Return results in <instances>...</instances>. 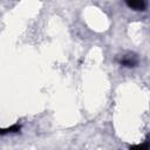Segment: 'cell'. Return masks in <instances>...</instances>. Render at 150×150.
<instances>
[{
	"label": "cell",
	"mask_w": 150,
	"mask_h": 150,
	"mask_svg": "<svg viewBox=\"0 0 150 150\" xmlns=\"http://www.w3.org/2000/svg\"><path fill=\"white\" fill-rule=\"evenodd\" d=\"M120 63L127 68H134L138 64V60L132 55H125L120 60Z\"/></svg>",
	"instance_id": "1"
},
{
	"label": "cell",
	"mask_w": 150,
	"mask_h": 150,
	"mask_svg": "<svg viewBox=\"0 0 150 150\" xmlns=\"http://www.w3.org/2000/svg\"><path fill=\"white\" fill-rule=\"evenodd\" d=\"M125 5L129 8L134 9V11H141V12H143L146 8V2L143 1V0H141V1L139 0L138 1H125Z\"/></svg>",
	"instance_id": "2"
},
{
	"label": "cell",
	"mask_w": 150,
	"mask_h": 150,
	"mask_svg": "<svg viewBox=\"0 0 150 150\" xmlns=\"http://www.w3.org/2000/svg\"><path fill=\"white\" fill-rule=\"evenodd\" d=\"M21 130V127L19 124H13L8 128H0V135H7V134H13V132H19Z\"/></svg>",
	"instance_id": "3"
},
{
	"label": "cell",
	"mask_w": 150,
	"mask_h": 150,
	"mask_svg": "<svg viewBox=\"0 0 150 150\" xmlns=\"http://www.w3.org/2000/svg\"><path fill=\"white\" fill-rule=\"evenodd\" d=\"M128 150H149V143L146 141L141 144H135V145H131Z\"/></svg>",
	"instance_id": "4"
}]
</instances>
